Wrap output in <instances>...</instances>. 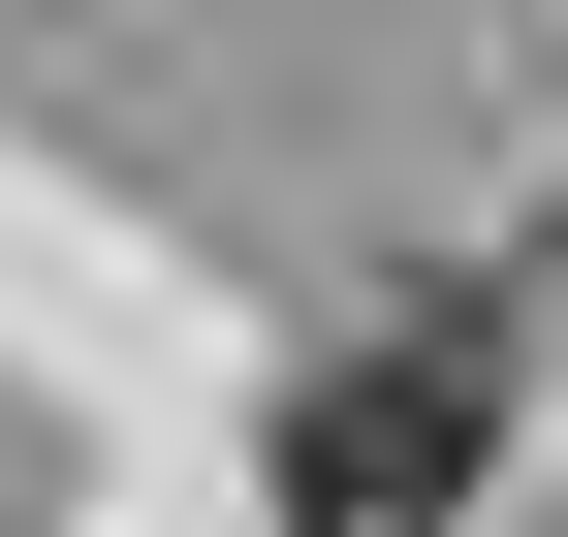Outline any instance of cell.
I'll use <instances>...</instances> for the list:
<instances>
[{
	"label": "cell",
	"instance_id": "1",
	"mask_svg": "<svg viewBox=\"0 0 568 537\" xmlns=\"http://www.w3.org/2000/svg\"><path fill=\"white\" fill-rule=\"evenodd\" d=\"M474 475H506V348L474 316H347L284 379V537H443Z\"/></svg>",
	"mask_w": 568,
	"mask_h": 537
}]
</instances>
